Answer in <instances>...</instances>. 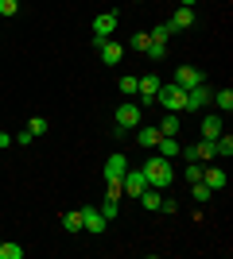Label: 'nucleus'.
Instances as JSON below:
<instances>
[{
	"mask_svg": "<svg viewBox=\"0 0 233 259\" xmlns=\"http://www.w3.org/2000/svg\"><path fill=\"white\" fill-rule=\"evenodd\" d=\"M148 35H152V39H163V43H167V35H171V23H155Z\"/></svg>",
	"mask_w": 233,
	"mask_h": 259,
	"instance_id": "nucleus-28",
	"label": "nucleus"
},
{
	"mask_svg": "<svg viewBox=\"0 0 233 259\" xmlns=\"http://www.w3.org/2000/svg\"><path fill=\"white\" fill-rule=\"evenodd\" d=\"M179 4H183V8H194V0H179Z\"/></svg>",
	"mask_w": 233,
	"mask_h": 259,
	"instance_id": "nucleus-35",
	"label": "nucleus"
},
{
	"mask_svg": "<svg viewBox=\"0 0 233 259\" xmlns=\"http://www.w3.org/2000/svg\"><path fill=\"white\" fill-rule=\"evenodd\" d=\"M0 259H23V248H20V244H8V240H0Z\"/></svg>",
	"mask_w": 233,
	"mask_h": 259,
	"instance_id": "nucleus-23",
	"label": "nucleus"
},
{
	"mask_svg": "<svg viewBox=\"0 0 233 259\" xmlns=\"http://www.w3.org/2000/svg\"><path fill=\"white\" fill-rule=\"evenodd\" d=\"M132 51H148V31L132 35Z\"/></svg>",
	"mask_w": 233,
	"mask_h": 259,
	"instance_id": "nucleus-31",
	"label": "nucleus"
},
{
	"mask_svg": "<svg viewBox=\"0 0 233 259\" xmlns=\"http://www.w3.org/2000/svg\"><path fill=\"white\" fill-rule=\"evenodd\" d=\"M12 140L20 143V147H27V143H31V140H35V136H31V132H27V128H23V132H16V136H12Z\"/></svg>",
	"mask_w": 233,
	"mask_h": 259,
	"instance_id": "nucleus-32",
	"label": "nucleus"
},
{
	"mask_svg": "<svg viewBox=\"0 0 233 259\" xmlns=\"http://www.w3.org/2000/svg\"><path fill=\"white\" fill-rule=\"evenodd\" d=\"M202 182L210 186V190H225V170H222V166H206Z\"/></svg>",
	"mask_w": 233,
	"mask_h": 259,
	"instance_id": "nucleus-16",
	"label": "nucleus"
},
{
	"mask_svg": "<svg viewBox=\"0 0 233 259\" xmlns=\"http://www.w3.org/2000/svg\"><path fill=\"white\" fill-rule=\"evenodd\" d=\"M155 105H163V112H187V89L175 85V81H159Z\"/></svg>",
	"mask_w": 233,
	"mask_h": 259,
	"instance_id": "nucleus-1",
	"label": "nucleus"
},
{
	"mask_svg": "<svg viewBox=\"0 0 233 259\" xmlns=\"http://www.w3.org/2000/svg\"><path fill=\"white\" fill-rule=\"evenodd\" d=\"M148 178V186H155V190H163V186H171V178H175V170H171V162L163 159V155H152V159L140 166Z\"/></svg>",
	"mask_w": 233,
	"mask_h": 259,
	"instance_id": "nucleus-2",
	"label": "nucleus"
},
{
	"mask_svg": "<svg viewBox=\"0 0 233 259\" xmlns=\"http://www.w3.org/2000/svg\"><path fill=\"white\" fill-rule=\"evenodd\" d=\"M20 12V0H0V16H16Z\"/></svg>",
	"mask_w": 233,
	"mask_h": 259,
	"instance_id": "nucleus-29",
	"label": "nucleus"
},
{
	"mask_svg": "<svg viewBox=\"0 0 233 259\" xmlns=\"http://www.w3.org/2000/svg\"><path fill=\"white\" fill-rule=\"evenodd\" d=\"M148 190V178H144V170L140 166H128L124 170V178H121V194H128V197H140Z\"/></svg>",
	"mask_w": 233,
	"mask_h": 259,
	"instance_id": "nucleus-5",
	"label": "nucleus"
},
{
	"mask_svg": "<svg viewBox=\"0 0 233 259\" xmlns=\"http://www.w3.org/2000/svg\"><path fill=\"white\" fill-rule=\"evenodd\" d=\"M121 93H136V74H124L121 77Z\"/></svg>",
	"mask_w": 233,
	"mask_h": 259,
	"instance_id": "nucleus-30",
	"label": "nucleus"
},
{
	"mask_svg": "<svg viewBox=\"0 0 233 259\" xmlns=\"http://www.w3.org/2000/svg\"><path fill=\"white\" fill-rule=\"evenodd\" d=\"M132 4H140V0H132Z\"/></svg>",
	"mask_w": 233,
	"mask_h": 259,
	"instance_id": "nucleus-36",
	"label": "nucleus"
},
{
	"mask_svg": "<svg viewBox=\"0 0 233 259\" xmlns=\"http://www.w3.org/2000/svg\"><path fill=\"white\" fill-rule=\"evenodd\" d=\"M47 128H51V124H47L43 116H31V120H27V132H31V136H47Z\"/></svg>",
	"mask_w": 233,
	"mask_h": 259,
	"instance_id": "nucleus-26",
	"label": "nucleus"
},
{
	"mask_svg": "<svg viewBox=\"0 0 233 259\" xmlns=\"http://www.w3.org/2000/svg\"><path fill=\"white\" fill-rule=\"evenodd\" d=\"M167 23H171V31H190V27H194V8H183V4H179V12Z\"/></svg>",
	"mask_w": 233,
	"mask_h": 259,
	"instance_id": "nucleus-12",
	"label": "nucleus"
},
{
	"mask_svg": "<svg viewBox=\"0 0 233 259\" xmlns=\"http://www.w3.org/2000/svg\"><path fill=\"white\" fill-rule=\"evenodd\" d=\"M124 170H128V155H109V159H105V166H101V178H105V186H121Z\"/></svg>",
	"mask_w": 233,
	"mask_h": 259,
	"instance_id": "nucleus-4",
	"label": "nucleus"
},
{
	"mask_svg": "<svg viewBox=\"0 0 233 259\" xmlns=\"http://www.w3.org/2000/svg\"><path fill=\"white\" fill-rule=\"evenodd\" d=\"M148 58H152V62H159V58H163V54H167V43H163V39H152V35H148Z\"/></svg>",
	"mask_w": 233,
	"mask_h": 259,
	"instance_id": "nucleus-19",
	"label": "nucleus"
},
{
	"mask_svg": "<svg viewBox=\"0 0 233 259\" xmlns=\"http://www.w3.org/2000/svg\"><path fill=\"white\" fill-rule=\"evenodd\" d=\"M155 151L163 155V159L179 155V151H183V147H179V136H159V143H155Z\"/></svg>",
	"mask_w": 233,
	"mask_h": 259,
	"instance_id": "nucleus-15",
	"label": "nucleus"
},
{
	"mask_svg": "<svg viewBox=\"0 0 233 259\" xmlns=\"http://www.w3.org/2000/svg\"><path fill=\"white\" fill-rule=\"evenodd\" d=\"M62 228H66L70 236H74V232H82V213H66V217H62Z\"/></svg>",
	"mask_w": 233,
	"mask_h": 259,
	"instance_id": "nucleus-24",
	"label": "nucleus"
},
{
	"mask_svg": "<svg viewBox=\"0 0 233 259\" xmlns=\"http://www.w3.org/2000/svg\"><path fill=\"white\" fill-rule=\"evenodd\" d=\"M202 140H218V136H222V116H218V112H210V116H202Z\"/></svg>",
	"mask_w": 233,
	"mask_h": 259,
	"instance_id": "nucleus-13",
	"label": "nucleus"
},
{
	"mask_svg": "<svg viewBox=\"0 0 233 259\" xmlns=\"http://www.w3.org/2000/svg\"><path fill=\"white\" fill-rule=\"evenodd\" d=\"M202 174H206V162L187 159V182H202Z\"/></svg>",
	"mask_w": 233,
	"mask_h": 259,
	"instance_id": "nucleus-21",
	"label": "nucleus"
},
{
	"mask_svg": "<svg viewBox=\"0 0 233 259\" xmlns=\"http://www.w3.org/2000/svg\"><path fill=\"white\" fill-rule=\"evenodd\" d=\"M117 23H121V12H101V16H93V47L105 43V39H113Z\"/></svg>",
	"mask_w": 233,
	"mask_h": 259,
	"instance_id": "nucleus-3",
	"label": "nucleus"
},
{
	"mask_svg": "<svg viewBox=\"0 0 233 259\" xmlns=\"http://www.w3.org/2000/svg\"><path fill=\"white\" fill-rule=\"evenodd\" d=\"M136 143H140V147H155V143H159V128H155V124H140V128H136Z\"/></svg>",
	"mask_w": 233,
	"mask_h": 259,
	"instance_id": "nucleus-14",
	"label": "nucleus"
},
{
	"mask_svg": "<svg viewBox=\"0 0 233 259\" xmlns=\"http://www.w3.org/2000/svg\"><path fill=\"white\" fill-rule=\"evenodd\" d=\"M140 120H144V112H140V105H132V101H124V105L117 108V128L121 132L140 128Z\"/></svg>",
	"mask_w": 233,
	"mask_h": 259,
	"instance_id": "nucleus-6",
	"label": "nucleus"
},
{
	"mask_svg": "<svg viewBox=\"0 0 233 259\" xmlns=\"http://www.w3.org/2000/svg\"><path fill=\"white\" fill-rule=\"evenodd\" d=\"M190 194H194V201H198V205H206L214 190H210V186H206V182H190Z\"/></svg>",
	"mask_w": 233,
	"mask_h": 259,
	"instance_id": "nucleus-22",
	"label": "nucleus"
},
{
	"mask_svg": "<svg viewBox=\"0 0 233 259\" xmlns=\"http://www.w3.org/2000/svg\"><path fill=\"white\" fill-rule=\"evenodd\" d=\"M159 213H167V217H171V213H179V205L171 201V197H163V201H159Z\"/></svg>",
	"mask_w": 233,
	"mask_h": 259,
	"instance_id": "nucleus-33",
	"label": "nucleus"
},
{
	"mask_svg": "<svg viewBox=\"0 0 233 259\" xmlns=\"http://www.w3.org/2000/svg\"><path fill=\"white\" fill-rule=\"evenodd\" d=\"M12 143H16V140H12L8 132H0V151H4V147H12Z\"/></svg>",
	"mask_w": 233,
	"mask_h": 259,
	"instance_id": "nucleus-34",
	"label": "nucleus"
},
{
	"mask_svg": "<svg viewBox=\"0 0 233 259\" xmlns=\"http://www.w3.org/2000/svg\"><path fill=\"white\" fill-rule=\"evenodd\" d=\"M97 51H101V62H105V66H117V62L124 58V47H121V43H113V39L97 43Z\"/></svg>",
	"mask_w": 233,
	"mask_h": 259,
	"instance_id": "nucleus-11",
	"label": "nucleus"
},
{
	"mask_svg": "<svg viewBox=\"0 0 233 259\" xmlns=\"http://www.w3.org/2000/svg\"><path fill=\"white\" fill-rule=\"evenodd\" d=\"M210 97H214V89L202 81V85H194V89H187V112H198V108H206L210 105Z\"/></svg>",
	"mask_w": 233,
	"mask_h": 259,
	"instance_id": "nucleus-9",
	"label": "nucleus"
},
{
	"mask_svg": "<svg viewBox=\"0 0 233 259\" xmlns=\"http://www.w3.org/2000/svg\"><path fill=\"white\" fill-rule=\"evenodd\" d=\"M171 81H175V85H183V89H194V85H202V74L194 70V66H179Z\"/></svg>",
	"mask_w": 233,
	"mask_h": 259,
	"instance_id": "nucleus-10",
	"label": "nucleus"
},
{
	"mask_svg": "<svg viewBox=\"0 0 233 259\" xmlns=\"http://www.w3.org/2000/svg\"><path fill=\"white\" fill-rule=\"evenodd\" d=\"M179 128H183L179 112H167V116H163V124H159V136H179Z\"/></svg>",
	"mask_w": 233,
	"mask_h": 259,
	"instance_id": "nucleus-18",
	"label": "nucleus"
},
{
	"mask_svg": "<svg viewBox=\"0 0 233 259\" xmlns=\"http://www.w3.org/2000/svg\"><path fill=\"white\" fill-rule=\"evenodd\" d=\"M210 101L218 105V112H229V108H233V89H218Z\"/></svg>",
	"mask_w": 233,
	"mask_h": 259,
	"instance_id": "nucleus-20",
	"label": "nucleus"
},
{
	"mask_svg": "<svg viewBox=\"0 0 233 259\" xmlns=\"http://www.w3.org/2000/svg\"><path fill=\"white\" fill-rule=\"evenodd\" d=\"M78 213H82V228H86V232H93V236H101V232H105V225H109V221L101 217L97 205H86V209H78Z\"/></svg>",
	"mask_w": 233,
	"mask_h": 259,
	"instance_id": "nucleus-7",
	"label": "nucleus"
},
{
	"mask_svg": "<svg viewBox=\"0 0 233 259\" xmlns=\"http://www.w3.org/2000/svg\"><path fill=\"white\" fill-rule=\"evenodd\" d=\"M117 205H121L117 197H105V201H101V217H105V221H109V217H117Z\"/></svg>",
	"mask_w": 233,
	"mask_h": 259,
	"instance_id": "nucleus-27",
	"label": "nucleus"
},
{
	"mask_svg": "<svg viewBox=\"0 0 233 259\" xmlns=\"http://www.w3.org/2000/svg\"><path fill=\"white\" fill-rule=\"evenodd\" d=\"M159 201H163V194H159L155 186H148L144 194H140V205H144L148 213H159Z\"/></svg>",
	"mask_w": 233,
	"mask_h": 259,
	"instance_id": "nucleus-17",
	"label": "nucleus"
},
{
	"mask_svg": "<svg viewBox=\"0 0 233 259\" xmlns=\"http://www.w3.org/2000/svg\"><path fill=\"white\" fill-rule=\"evenodd\" d=\"M214 151H218V155H233V136H225V132H222V136L214 140Z\"/></svg>",
	"mask_w": 233,
	"mask_h": 259,
	"instance_id": "nucleus-25",
	"label": "nucleus"
},
{
	"mask_svg": "<svg viewBox=\"0 0 233 259\" xmlns=\"http://www.w3.org/2000/svg\"><path fill=\"white\" fill-rule=\"evenodd\" d=\"M136 93H140V105H155V93H159V77H155V74L136 77Z\"/></svg>",
	"mask_w": 233,
	"mask_h": 259,
	"instance_id": "nucleus-8",
	"label": "nucleus"
}]
</instances>
